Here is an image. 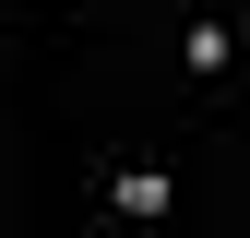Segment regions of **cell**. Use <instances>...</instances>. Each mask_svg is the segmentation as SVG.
Instances as JSON below:
<instances>
[]
</instances>
